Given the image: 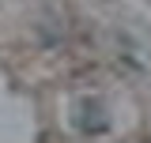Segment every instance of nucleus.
I'll return each mask as SVG.
<instances>
[{
    "instance_id": "obj_1",
    "label": "nucleus",
    "mask_w": 151,
    "mask_h": 143,
    "mask_svg": "<svg viewBox=\"0 0 151 143\" xmlns=\"http://www.w3.org/2000/svg\"><path fill=\"white\" fill-rule=\"evenodd\" d=\"M83 109H87V113H102L98 106H83ZM79 124L87 128V132H102V128H106V117H79Z\"/></svg>"
}]
</instances>
